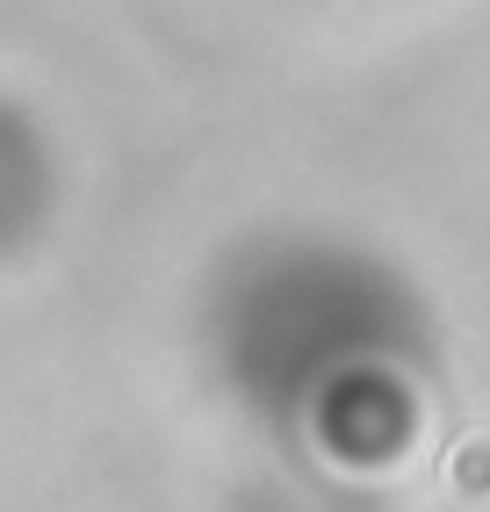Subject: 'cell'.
<instances>
[{"mask_svg": "<svg viewBox=\"0 0 490 512\" xmlns=\"http://www.w3.org/2000/svg\"><path fill=\"white\" fill-rule=\"evenodd\" d=\"M454 491H462V498H490V440H469V448L454 455Z\"/></svg>", "mask_w": 490, "mask_h": 512, "instance_id": "6da1fadb", "label": "cell"}]
</instances>
